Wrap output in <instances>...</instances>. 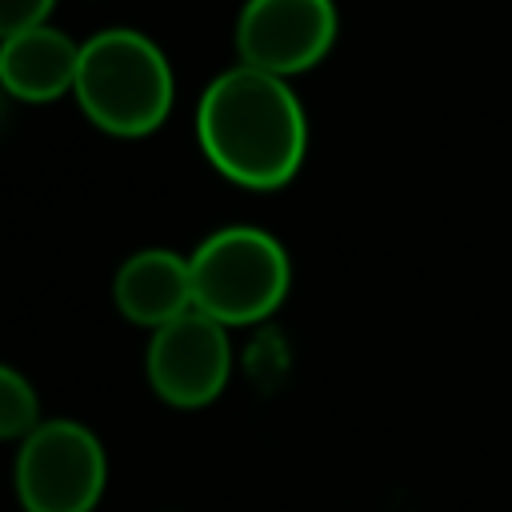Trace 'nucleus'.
<instances>
[{"instance_id":"1","label":"nucleus","mask_w":512,"mask_h":512,"mask_svg":"<svg viewBox=\"0 0 512 512\" xmlns=\"http://www.w3.org/2000/svg\"><path fill=\"white\" fill-rule=\"evenodd\" d=\"M196 136L216 172L264 192L288 184L304 164L308 120L288 80L240 64L204 88Z\"/></svg>"},{"instance_id":"2","label":"nucleus","mask_w":512,"mask_h":512,"mask_svg":"<svg viewBox=\"0 0 512 512\" xmlns=\"http://www.w3.org/2000/svg\"><path fill=\"white\" fill-rule=\"evenodd\" d=\"M76 100L108 136H148L168 120L172 68L168 56L136 28H104L80 44Z\"/></svg>"},{"instance_id":"3","label":"nucleus","mask_w":512,"mask_h":512,"mask_svg":"<svg viewBox=\"0 0 512 512\" xmlns=\"http://www.w3.org/2000/svg\"><path fill=\"white\" fill-rule=\"evenodd\" d=\"M188 268H192V308L224 328L256 324L272 316L292 284V264L280 240L248 224H232L200 240Z\"/></svg>"},{"instance_id":"4","label":"nucleus","mask_w":512,"mask_h":512,"mask_svg":"<svg viewBox=\"0 0 512 512\" xmlns=\"http://www.w3.org/2000/svg\"><path fill=\"white\" fill-rule=\"evenodd\" d=\"M12 488L24 512H92L108 488L100 436L80 420H40L16 448Z\"/></svg>"},{"instance_id":"5","label":"nucleus","mask_w":512,"mask_h":512,"mask_svg":"<svg viewBox=\"0 0 512 512\" xmlns=\"http://www.w3.org/2000/svg\"><path fill=\"white\" fill-rule=\"evenodd\" d=\"M332 44H336L332 0H248L236 20L240 64L280 80L320 64Z\"/></svg>"},{"instance_id":"6","label":"nucleus","mask_w":512,"mask_h":512,"mask_svg":"<svg viewBox=\"0 0 512 512\" xmlns=\"http://www.w3.org/2000/svg\"><path fill=\"white\" fill-rule=\"evenodd\" d=\"M144 372H148L152 392L172 408L212 404L232 376L228 328L196 308L184 312L180 320L152 332Z\"/></svg>"},{"instance_id":"7","label":"nucleus","mask_w":512,"mask_h":512,"mask_svg":"<svg viewBox=\"0 0 512 512\" xmlns=\"http://www.w3.org/2000/svg\"><path fill=\"white\" fill-rule=\"evenodd\" d=\"M112 300L124 320L156 332L192 312V268L168 248H144L116 268Z\"/></svg>"},{"instance_id":"8","label":"nucleus","mask_w":512,"mask_h":512,"mask_svg":"<svg viewBox=\"0 0 512 512\" xmlns=\"http://www.w3.org/2000/svg\"><path fill=\"white\" fill-rule=\"evenodd\" d=\"M76 68L80 44L52 24L0 40V88L12 100L48 104L76 88Z\"/></svg>"},{"instance_id":"9","label":"nucleus","mask_w":512,"mask_h":512,"mask_svg":"<svg viewBox=\"0 0 512 512\" xmlns=\"http://www.w3.org/2000/svg\"><path fill=\"white\" fill-rule=\"evenodd\" d=\"M40 428V396L32 380L0 364V440H24Z\"/></svg>"},{"instance_id":"10","label":"nucleus","mask_w":512,"mask_h":512,"mask_svg":"<svg viewBox=\"0 0 512 512\" xmlns=\"http://www.w3.org/2000/svg\"><path fill=\"white\" fill-rule=\"evenodd\" d=\"M52 4L56 0H0V40L28 32V28H40L48 20Z\"/></svg>"},{"instance_id":"11","label":"nucleus","mask_w":512,"mask_h":512,"mask_svg":"<svg viewBox=\"0 0 512 512\" xmlns=\"http://www.w3.org/2000/svg\"><path fill=\"white\" fill-rule=\"evenodd\" d=\"M4 96H8V92L0 88V128H4V120H8V112H4Z\"/></svg>"}]
</instances>
